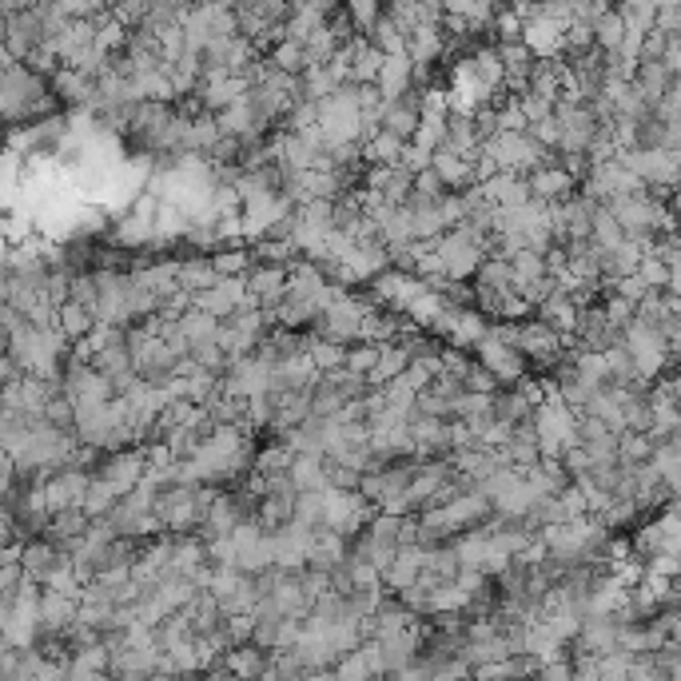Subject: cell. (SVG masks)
<instances>
[{
    "instance_id": "obj_17",
    "label": "cell",
    "mask_w": 681,
    "mask_h": 681,
    "mask_svg": "<svg viewBox=\"0 0 681 681\" xmlns=\"http://www.w3.org/2000/svg\"><path fill=\"white\" fill-rule=\"evenodd\" d=\"M419 64L410 60V52H395V57L383 60V72H379V88H383V100H399L407 96L410 88L419 84Z\"/></svg>"
},
{
    "instance_id": "obj_3",
    "label": "cell",
    "mask_w": 681,
    "mask_h": 681,
    "mask_svg": "<svg viewBox=\"0 0 681 681\" xmlns=\"http://www.w3.org/2000/svg\"><path fill=\"white\" fill-rule=\"evenodd\" d=\"M622 343H626V350L633 355V363H638V375H642L646 383H658L665 375V370L673 367V350H670V343H665V335H662V327L658 323H650V319H630L622 327Z\"/></svg>"
},
{
    "instance_id": "obj_24",
    "label": "cell",
    "mask_w": 681,
    "mask_h": 681,
    "mask_svg": "<svg viewBox=\"0 0 681 681\" xmlns=\"http://www.w3.org/2000/svg\"><path fill=\"white\" fill-rule=\"evenodd\" d=\"M363 152H367V164H399L403 152H407V140L390 128H375L367 140H363Z\"/></svg>"
},
{
    "instance_id": "obj_32",
    "label": "cell",
    "mask_w": 681,
    "mask_h": 681,
    "mask_svg": "<svg viewBox=\"0 0 681 681\" xmlns=\"http://www.w3.org/2000/svg\"><path fill=\"white\" fill-rule=\"evenodd\" d=\"M120 498H124V495H120V490L112 487L104 475H92V487H88V495H84V510L92 518H100V515H108V510L116 507Z\"/></svg>"
},
{
    "instance_id": "obj_8",
    "label": "cell",
    "mask_w": 681,
    "mask_h": 681,
    "mask_svg": "<svg viewBox=\"0 0 681 681\" xmlns=\"http://www.w3.org/2000/svg\"><path fill=\"white\" fill-rule=\"evenodd\" d=\"M475 359L487 363L490 370L498 375V383L502 387H515L518 379H526V370H530V359H526L522 350L515 347L510 339H502V335L495 332V323H490V335L475 347Z\"/></svg>"
},
{
    "instance_id": "obj_6",
    "label": "cell",
    "mask_w": 681,
    "mask_h": 681,
    "mask_svg": "<svg viewBox=\"0 0 681 681\" xmlns=\"http://www.w3.org/2000/svg\"><path fill=\"white\" fill-rule=\"evenodd\" d=\"M578 423H582V410H575L562 395L546 399L535 407V427H538V443H542V455L562 458L566 447L582 443L578 438Z\"/></svg>"
},
{
    "instance_id": "obj_27",
    "label": "cell",
    "mask_w": 681,
    "mask_h": 681,
    "mask_svg": "<svg viewBox=\"0 0 681 681\" xmlns=\"http://www.w3.org/2000/svg\"><path fill=\"white\" fill-rule=\"evenodd\" d=\"M292 478L299 482V490H327V455L312 450V455H295L292 463Z\"/></svg>"
},
{
    "instance_id": "obj_23",
    "label": "cell",
    "mask_w": 681,
    "mask_h": 681,
    "mask_svg": "<svg viewBox=\"0 0 681 681\" xmlns=\"http://www.w3.org/2000/svg\"><path fill=\"white\" fill-rule=\"evenodd\" d=\"M96 312L88 307V303H80V299H64L60 303V312H57V327L64 335H69L72 343H80L84 335H92L96 332Z\"/></svg>"
},
{
    "instance_id": "obj_39",
    "label": "cell",
    "mask_w": 681,
    "mask_h": 681,
    "mask_svg": "<svg viewBox=\"0 0 681 681\" xmlns=\"http://www.w3.org/2000/svg\"><path fill=\"white\" fill-rule=\"evenodd\" d=\"M450 187H447V180L435 172V167H427V172H419L415 175V192L410 195H423V200H438V195H447Z\"/></svg>"
},
{
    "instance_id": "obj_5",
    "label": "cell",
    "mask_w": 681,
    "mask_h": 681,
    "mask_svg": "<svg viewBox=\"0 0 681 681\" xmlns=\"http://www.w3.org/2000/svg\"><path fill=\"white\" fill-rule=\"evenodd\" d=\"M375 502L363 495L359 487H327L323 490V526L335 530L343 538H355L367 530V522L375 518Z\"/></svg>"
},
{
    "instance_id": "obj_4",
    "label": "cell",
    "mask_w": 681,
    "mask_h": 681,
    "mask_svg": "<svg viewBox=\"0 0 681 681\" xmlns=\"http://www.w3.org/2000/svg\"><path fill=\"white\" fill-rule=\"evenodd\" d=\"M618 160L642 175V184L650 192L673 195L681 187V152H670V148H658V144H638L618 152Z\"/></svg>"
},
{
    "instance_id": "obj_38",
    "label": "cell",
    "mask_w": 681,
    "mask_h": 681,
    "mask_svg": "<svg viewBox=\"0 0 681 681\" xmlns=\"http://www.w3.org/2000/svg\"><path fill=\"white\" fill-rule=\"evenodd\" d=\"M463 383H467L470 390H482V395H495V390L502 387V383H498V375H495V370H490L487 363H478V359L470 363L467 379H463Z\"/></svg>"
},
{
    "instance_id": "obj_30",
    "label": "cell",
    "mask_w": 681,
    "mask_h": 681,
    "mask_svg": "<svg viewBox=\"0 0 681 681\" xmlns=\"http://www.w3.org/2000/svg\"><path fill=\"white\" fill-rule=\"evenodd\" d=\"M267 60H272L275 69L292 72V77H299V72L307 69V49H303V40L279 37V40H275V49L267 52Z\"/></svg>"
},
{
    "instance_id": "obj_21",
    "label": "cell",
    "mask_w": 681,
    "mask_h": 681,
    "mask_svg": "<svg viewBox=\"0 0 681 681\" xmlns=\"http://www.w3.org/2000/svg\"><path fill=\"white\" fill-rule=\"evenodd\" d=\"M673 80H678V77L665 69V60H642V64H638V72H633V84L642 88V96L650 100L653 108L670 96Z\"/></svg>"
},
{
    "instance_id": "obj_35",
    "label": "cell",
    "mask_w": 681,
    "mask_h": 681,
    "mask_svg": "<svg viewBox=\"0 0 681 681\" xmlns=\"http://www.w3.org/2000/svg\"><path fill=\"white\" fill-rule=\"evenodd\" d=\"M638 275L646 279V287H650V292H665V287H670V260H665V255H658L650 247V252H646V260H642V267H638Z\"/></svg>"
},
{
    "instance_id": "obj_2",
    "label": "cell",
    "mask_w": 681,
    "mask_h": 681,
    "mask_svg": "<svg viewBox=\"0 0 681 681\" xmlns=\"http://www.w3.org/2000/svg\"><path fill=\"white\" fill-rule=\"evenodd\" d=\"M613 215L622 220L626 235H633V240H646V244H653L658 235L673 232V207L665 204L662 195L650 192V187H642V192H630V195H618V200H610Z\"/></svg>"
},
{
    "instance_id": "obj_22",
    "label": "cell",
    "mask_w": 681,
    "mask_h": 681,
    "mask_svg": "<svg viewBox=\"0 0 681 681\" xmlns=\"http://www.w3.org/2000/svg\"><path fill=\"white\" fill-rule=\"evenodd\" d=\"M430 167L447 180L450 192H467V187H475V160L458 156V152H450V148H438L435 164H430Z\"/></svg>"
},
{
    "instance_id": "obj_11",
    "label": "cell",
    "mask_w": 681,
    "mask_h": 681,
    "mask_svg": "<svg viewBox=\"0 0 681 681\" xmlns=\"http://www.w3.org/2000/svg\"><path fill=\"white\" fill-rule=\"evenodd\" d=\"M96 475H104L120 495L136 490L148 478V447H120L108 450V458L96 467Z\"/></svg>"
},
{
    "instance_id": "obj_14",
    "label": "cell",
    "mask_w": 681,
    "mask_h": 681,
    "mask_svg": "<svg viewBox=\"0 0 681 681\" xmlns=\"http://www.w3.org/2000/svg\"><path fill=\"white\" fill-rule=\"evenodd\" d=\"M522 40L526 49L535 52L538 60H562V40H566V24L555 17H542L535 0V17H526L522 24Z\"/></svg>"
},
{
    "instance_id": "obj_37",
    "label": "cell",
    "mask_w": 681,
    "mask_h": 681,
    "mask_svg": "<svg viewBox=\"0 0 681 681\" xmlns=\"http://www.w3.org/2000/svg\"><path fill=\"white\" fill-rule=\"evenodd\" d=\"M526 132H530L542 148H555V152H558V144H562V124H558V116L535 120V124H526Z\"/></svg>"
},
{
    "instance_id": "obj_26",
    "label": "cell",
    "mask_w": 681,
    "mask_h": 681,
    "mask_svg": "<svg viewBox=\"0 0 681 681\" xmlns=\"http://www.w3.org/2000/svg\"><path fill=\"white\" fill-rule=\"evenodd\" d=\"M224 279L220 275V267L212 263V255H192V260H180V287L184 292H207V287H215V283Z\"/></svg>"
},
{
    "instance_id": "obj_1",
    "label": "cell",
    "mask_w": 681,
    "mask_h": 681,
    "mask_svg": "<svg viewBox=\"0 0 681 681\" xmlns=\"http://www.w3.org/2000/svg\"><path fill=\"white\" fill-rule=\"evenodd\" d=\"M60 96L52 92V84L44 80V72H37L29 60L4 57V116L9 124H32V120L57 116Z\"/></svg>"
},
{
    "instance_id": "obj_36",
    "label": "cell",
    "mask_w": 681,
    "mask_h": 681,
    "mask_svg": "<svg viewBox=\"0 0 681 681\" xmlns=\"http://www.w3.org/2000/svg\"><path fill=\"white\" fill-rule=\"evenodd\" d=\"M602 307H606V319L618 323V327H626L630 319H638V303L626 299V295H618V292H606L602 295Z\"/></svg>"
},
{
    "instance_id": "obj_29",
    "label": "cell",
    "mask_w": 681,
    "mask_h": 681,
    "mask_svg": "<svg viewBox=\"0 0 681 681\" xmlns=\"http://www.w3.org/2000/svg\"><path fill=\"white\" fill-rule=\"evenodd\" d=\"M475 283H478V287H495V292H507V287H515V272H510L507 255L487 252V260H482V267H478Z\"/></svg>"
},
{
    "instance_id": "obj_10",
    "label": "cell",
    "mask_w": 681,
    "mask_h": 681,
    "mask_svg": "<svg viewBox=\"0 0 681 681\" xmlns=\"http://www.w3.org/2000/svg\"><path fill=\"white\" fill-rule=\"evenodd\" d=\"M292 267L295 263H255L252 272H247V292L252 299L260 303L263 312H275L287 292H292Z\"/></svg>"
},
{
    "instance_id": "obj_18",
    "label": "cell",
    "mask_w": 681,
    "mask_h": 681,
    "mask_svg": "<svg viewBox=\"0 0 681 681\" xmlns=\"http://www.w3.org/2000/svg\"><path fill=\"white\" fill-rule=\"evenodd\" d=\"M490 335V315H482L478 307H458L455 319H450V332H447V343L450 347H463V350H475L478 343Z\"/></svg>"
},
{
    "instance_id": "obj_33",
    "label": "cell",
    "mask_w": 681,
    "mask_h": 681,
    "mask_svg": "<svg viewBox=\"0 0 681 681\" xmlns=\"http://www.w3.org/2000/svg\"><path fill=\"white\" fill-rule=\"evenodd\" d=\"M379 350L383 343H370V339H359L347 347V363L343 367L350 370V375H370L375 370V363H379Z\"/></svg>"
},
{
    "instance_id": "obj_15",
    "label": "cell",
    "mask_w": 681,
    "mask_h": 681,
    "mask_svg": "<svg viewBox=\"0 0 681 681\" xmlns=\"http://www.w3.org/2000/svg\"><path fill=\"white\" fill-rule=\"evenodd\" d=\"M535 315H538V319L550 323V327H558L562 335H570V339H575V335H578V323H582V303H578L570 292H558V287H555V292L546 295V299L535 307ZM575 343H578V339H575Z\"/></svg>"
},
{
    "instance_id": "obj_40",
    "label": "cell",
    "mask_w": 681,
    "mask_h": 681,
    "mask_svg": "<svg viewBox=\"0 0 681 681\" xmlns=\"http://www.w3.org/2000/svg\"><path fill=\"white\" fill-rule=\"evenodd\" d=\"M673 224H678V232H681V187H678V192H673Z\"/></svg>"
},
{
    "instance_id": "obj_28",
    "label": "cell",
    "mask_w": 681,
    "mask_h": 681,
    "mask_svg": "<svg viewBox=\"0 0 681 681\" xmlns=\"http://www.w3.org/2000/svg\"><path fill=\"white\" fill-rule=\"evenodd\" d=\"M630 37V24H626L622 9H610V12H598L594 17V40L602 52H618Z\"/></svg>"
},
{
    "instance_id": "obj_9",
    "label": "cell",
    "mask_w": 681,
    "mask_h": 681,
    "mask_svg": "<svg viewBox=\"0 0 681 681\" xmlns=\"http://www.w3.org/2000/svg\"><path fill=\"white\" fill-rule=\"evenodd\" d=\"M224 387L232 390V395H240V399H252V395H272V390H275V363L263 359L260 350L240 355V359H232V367H227Z\"/></svg>"
},
{
    "instance_id": "obj_13",
    "label": "cell",
    "mask_w": 681,
    "mask_h": 681,
    "mask_svg": "<svg viewBox=\"0 0 681 681\" xmlns=\"http://www.w3.org/2000/svg\"><path fill=\"white\" fill-rule=\"evenodd\" d=\"M526 180H530V192H535L538 200H550V204H558L566 195H575L578 184H582V175L570 172V167L562 164V152H558V160H546L535 172H526Z\"/></svg>"
},
{
    "instance_id": "obj_12",
    "label": "cell",
    "mask_w": 681,
    "mask_h": 681,
    "mask_svg": "<svg viewBox=\"0 0 681 681\" xmlns=\"http://www.w3.org/2000/svg\"><path fill=\"white\" fill-rule=\"evenodd\" d=\"M88 487H92V475H88L80 463H69V467L52 470V475L44 478V495H49L52 515H57V510H69V507H84Z\"/></svg>"
},
{
    "instance_id": "obj_31",
    "label": "cell",
    "mask_w": 681,
    "mask_h": 681,
    "mask_svg": "<svg viewBox=\"0 0 681 681\" xmlns=\"http://www.w3.org/2000/svg\"><path fill=\"white\" fill-rule=\"evenodd\" d=\"M367 40H370V44H379L387 57H395V52H407V32H403L395 20H390V12H383V17L375 20V29L367 32Z\"/></svg>"
},
{
    "instance_id": "obj_16",
    "label": "cell",
    "mask_w": 681,
    "mask_h": 681,
    "mask_svg": "<svg viewBox=\"0 0 681 681\" xmlns=\"http://www.w3.org/2000/svg\"><path fill=\"white\" fill-rule=\"evenodd\" d=\"M80 622V598L44 586V638H64Z\"/></svg>"
},
{
    "instance_id": "obj_7",
    "label": "cell",
    "mask_w": 681,
    "mask_h": 681,
    "mask_svg": "<svg viewBox=\"0 0 681 681\" xmlns=\"http://www.w3.org/2000/svg\"><path fill=\"white\" fill-rule=\"evenodd\" d=\"M482 152L495 160L498 172H535L546 160H558L555 148H542L530 132H498L482 144Z\"/></svg>"
},
{
    "instance_id": "obj_34",
    "label": "cell",
    "mask_w": 681,
    "mask_h": 681,
    "mask_svg": "<svg viewBox=\"0 0 681 681\" xmlns=\"http://www.w3.org/2000/svg\"><path fill=\"white\" fill-rule=\"evenodd\" d=\"M343 4H347V20L359 32H370L375 29V20L387 12V0H343Z\"/></svg>"
},
{
    "instance_id": "obj_25",
    "label": "cell",
    "mask_w": 681,
    "mask_h": 681,
    "mask_svg": "<svg viewBox=\"0 0 681 681\" xmlns=\"http://www.w3.org/2000/svg\"><path fill=\"white\" fill-rule=\"evenodd\" d=\"M410 363H415V359H410V350L403 347L399 339H395V343H383L379 363H375V370H370V375H367L370 387H387L390 379H399V375L410 367Z\"/></svg>"
},
{
    "instance_id": "obj_19",
    "label": "cell",
    "mask_w": 681,
    "mask_h": 681,
    "mask_svg": "<svg viewBox=\"0 0 681 681\" xmlns=\"http://www.w3.org/2000/svg\"><path fill=\"white\" fill-rule=\"evenodd\" d=\"M132 279H136L148 295H156V299L164 303L167 295L180 292V260L144 263V267H136V272H132Z\"/></svg>"
},
{
    "instance_id": "obj_20",
    "label": "cell",
    "mask_w": 681,
    "mask_h": 681,
    "mask_svg": "<svg viewBox=\"0 0 681 681\" xmlns=\"http://www.w3.org/2000/svg\"><path fill=\"white\" fill-rule=\"evenodd\" d=\"M407 52L419 69L435 64L438 57H447V29H443V24H419V29L407 37Z\"/></svg>"
}]
</instances>
